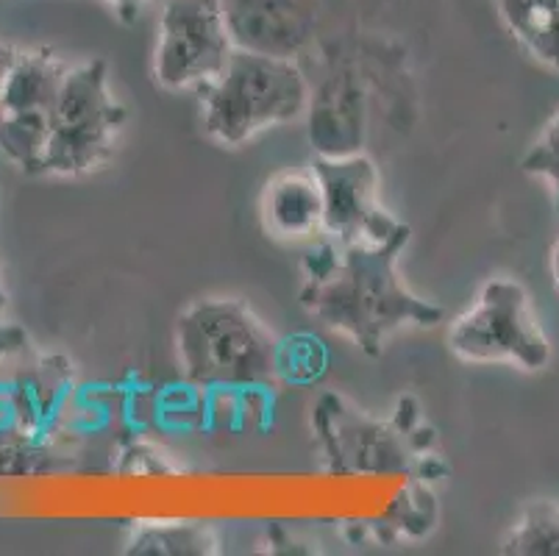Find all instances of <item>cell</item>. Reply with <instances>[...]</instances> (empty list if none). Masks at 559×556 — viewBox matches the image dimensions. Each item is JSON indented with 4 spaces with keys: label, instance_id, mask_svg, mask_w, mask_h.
I'll return each mask as SVG.
<instances>
[{
    "label": "cell",
    "instance_id": "6da1fadb",
    "mask_svg": "<svg viewBox=\"0 0 559 556\" xmlns=\"http://www.w3.org/2000/svg\"><path fill=\"white\" fill-rule=\"evenodd\" d=\"M409 228L381 245H337L329 239L304 259L301 304L329 329L343 331L368 356L404 326H437L443 306L418 298L401 284L399 257Z\"/></svg>",
    "mask_w": 559,
    "mask_h": 556
},
{
    "label": "cell",
    "instance_id": "7a4b0ae2",
    "mask_svg": "<svg viewBox=\"0 0 559 556\" xmlns=\"http://www.w3.org/2000/svg\"><path fill=\"white\" fill-rule=\"evenodd\" d=\"M309 86L293 56L237 45L223 73L201 86L203 131L237 147L307 111Z\"/></svg>",
    "mask_w": 559,
    "mask_h": 556
},
{
    "label": "cell",
    "instance_id": "3957f363",
    "mask_svg": "<svg viewBox=\"0 0 559 556\" xmlns=\"http://www.w3.org/2000/svg\"><path fill=\"white\" fill-rule=\"evenodd\" d=\"M176 351L181 374L198 387H259L278 374V343L251 306L203 298L179 315Z\"/></svg>",
    "mask_w": 559,
    "mask_h": 556
},
{
    "label": "cell",
    "instance_id": "277c9868",
    "mask_svg": "<svg viewBox=\"0 0 559 556\" xmlns=\"http://www.w3.org/2000/svg\"><path fill=\"white\" fill-rule=\"evenodd\" d=\"M126 126V106L109 86L104 59L68 70L50 117V137L37 176H86L115 156Z\"/></svg>",
    "mask_w": 559,
    "mask_h": 556
},
{
    "label": "cell",
    "instance_id": "5b68a950",
    "mask_svg": "<svg viewBox=\"0 0 559 556\" xmlns=\"http://www.w3.org/2000/svg\"><path fill=\"white\" fill-rule=\"evenodd\" d=\"M449 348L465 362H507L521 370H543L551 362V343L535 312L532 295L515 279L498 275L481 284L476 304L449 329Z\"/></svg>",
    "mask_w": 559,
    "mask_h": 556
},
{
    "label": "cell",
    "instance_id": "8992f818",
    "mask_svg": "<svg viewBox=\"0 0 559 556\" xmlns=\"http://www.w3.org/2000/svg\"><path fill=\"white\" fill-rule=\"evenodd\" d=\"M234 39L226 0H165L154 79L165 90H201L223 73Z\"/></svg>",
    "mask_w": 559,
    "mask_h": 556
},
{
    "label": "cell",
    "instance_id": "52a82bcc",
    "mask_svg": "<svg viewBox=\"0 0 559 556\" xmlns=\"http://www.w3.org/2000/svg\"><path fill=\"white\" fill-rule=\"evenodd\" d=\"M50 50H20L0 90V151L23 173L37 176L50 137V117L68 75Z\"/></svg>",
    "mask_w": 559,
    "mask_h": 556
},
{
    "label": "cell",
    "instance_id": "ba28073f",
    "mask_svg": "<svg viewBox=\"0 0 559 556\" xmlns=\"http://www.w3.org/2000/svg\"><path fill=\"white\" fill-rule=\"evenodd\" d=\"M312 173L323 192V234L337 245H381L406 232L379 198V170L362 153L318 156Z\"/></svg>",
    "mask_w": 559,
    "mask_h": 556
},
{
    "label": "cell",
    "instance_id": "9c48e42d",
    "mask_svg": "<svg viewBox=\"0 0 559 556\" xmlns=\"http://www.w3.org/2000/svg\"><path fill=\"white\" fill-rule=\"evenodd\" d=\"M318 426L332 459V471L368 473L406 465L388 426L368 421L357 410H345L337 398H323L318 406Z\"/></svg>",
    "mask_w": 559,
    "mask_h": 556
},
{
    "label": "cell",
    "instance_id": "30bf717a",
    "mask_svg": "<svg viewBox=\"0 0 559 556\" xmlns=\"http://www.w3.org/2000/svg\"><path fill=\"white\" fill-rule=\"evenodd\" d=\"M264 228L282 239L323 232V192L314 173H278L262 196Z\"/></svg>",
    "mask_w": 559,
    "mask_h": 556
},
{
    "label": "cell",
    "instance_id": "8fae6325",
    "mask_svg": "<svg viewBox=\"0 0 559 556\" xmlns=\"http://www.w3.org/2000/svg\"><path fill=\"white\" fill-rule=\"evenodd\" d=\"M492 7L526 54L559 73V0H492Z\"/></svg>",
    "mask_w": 559,
    "mask_h": 556
},
{
    "label": "cell",
    "instance_id": "7c38bea8",
    "mask_svg": "<svg viewBox=\"0 0 559 556\" xmlns=\"http://www.w3.org/2000/svg\"><path fill=\"white\" fill-rule=\"evenodd\" d=\"M129 554H162V556H206L217 554V534L203 523L192 520H162L142 523L129 540Z\"/></svg>",
    "mask_w": 559,
    "mask_h": 556
},
{
    "label": "cell",
    "instance_id": "4fadbf2b",
    "mask_svg": "<svg viewBox=\"0 0 559 556\" xmlns=\"http://www.w3.org/2000/svg\"><path fill=\"white\" fill-rule=\"evenodd\" d=\"M501 554L559 556V504H526L515 523H512L504 543H501Z\"/></svg>",
    "mask_w": 559,
    "mask_h": 556
},
{
    "label": "cell",
    "instance_id": "5bb4252c",
    "mask_svg": "<svg viewBox=\"0 0 559 556\" xmlns=\"http://www.w3.org/2000/svg\"><path fill=\"white\" fill-rule=\"evenodd\" d=\"M521 170L526 176L546 178L551 184L554 209L559 214V111L551 117L546 129H543V134L537 137L535 145L523 153Z\"/></svg>",
    "mask_w": 559,
    "mask_h": 556
},
{
    "label": "cell",
    "instance_id": "9a60e30c",
    "mask_svg": "<svg viewBox=\"0 0 559 556\" xmlns=\"http://www.w3.org/2000/svg\"><path fill=\"white\" fill-rule=\"evenodd\" d=\"M111 9H115L117 14L123 20H134L136 14H140V9L148 3V0H106Z\"/></svg>",
    "mask_w": 559,
    "mask_h": 556
},
{
    "label": "cell",
    "instance_id": "2e32d148",
    "mask_svg": "<svg viewBox=\"0 0 559 556\" xmlns=\"http://www.w3.org/2000/svg\"><path fill=\"white\" fill-rule=\"evenodd\" d=\"M17 54H20L17 48L0 43V90H3V81H7V73L14 64V59H17Z\"/></svg>",
    "mask_w": 559,
    "mask_h": 556
},
{
    "label": "cell",
    "instance_id": "e0dca14e",
    "mask_svg": "<svg viewBox=\"0 0 559 556\" xmlns=\"http://www.w3.org/2000/svg\"><path fill=\"white\" fill-rule=\"evenodd\" d=\"M551 273H554V284H557V289H559V239L551 251Z\"/></svg>",
    "mask_w": 559,
    "mask_h": 556
},
{
    "label": "cell",
    "instance_id": "ac0fdd59",
    "mask_svg": "<svg viewBox=\"0 0 559 556\" xmlns=\"http://www.w3.org/2000/svg\"><path fill=\"white\" fill-rule=\"evenodd\" d=\"M7 304H9L7 287H3V282H0V312H3V309H7Z\"/></svg>",
    "mask_w": 559,
    "mask_h": 556
}]
</instances>
